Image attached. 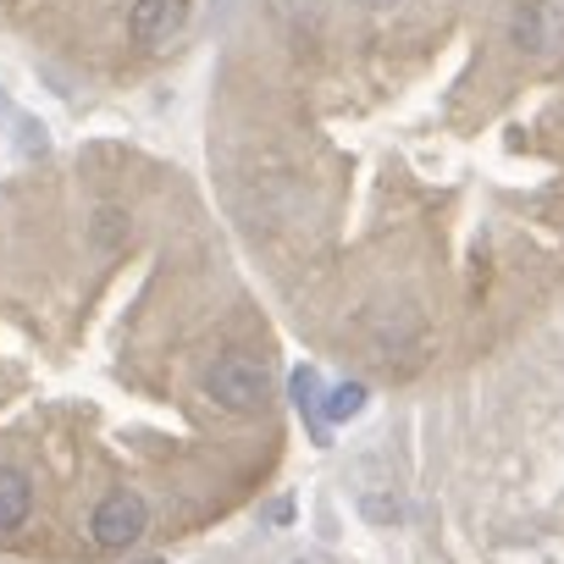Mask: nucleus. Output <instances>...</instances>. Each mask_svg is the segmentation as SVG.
<instances>
[{
  "instance_id": "nucleus-1",
  "label": "nucleus",
  "mask_w": 564,
  "mask_h": 564,
  "mask_svg": "<svg viewBox=\"0 0 564 564\" xmlns=\"http://www.w3.org/2000/svg\"><path fill=\"white\" fill-rule=\"evenodd\" d=\"M205 393L221 410H232V415H260L271 404V366L254 360V355H243V349H232V355H221L205 371Z\"/></svg>"
},
{
  "instance_id": "nucleus-2",
  "label": "nucleus",
  "mask_w": 564,
  "mask_h": 564,
  "mask_svg": "<svg viewBox=\"0 0 564 564\" xmlns=\"http://www.w3.org/2000/svg\"><path fill=\"white\" fill-rule=\"evenodd\" d=\"M144 525H150V509H144V498L128 492V487L106 492V498L95 503V514H89V531H95V547H100V553H128V547L144 536Z\"/></svg>"
},
{
  "instance_id": "nucleus-3",
  "label": "nucleus",
  "mask_w": 564,
  "mask_h": 564,
  "mask_svg": "<svg viewBox=\"0 0 564 564\" xmlns=\"http://www.w3.org/2000/svg\"><path fill=\"white\" fill-rule=\"evenodd\" d=\"M514 45L536 56L564 51V0H525L514 12Z\"/></svg>"
},
{
  "instance_id": "nucleus-4",
  "label": "nucleus",
  "mask_w": 564,
  "mask_h": 564,
  "mask_svg": "<svg viewBox=\"0 0 564 564\" xmlns=\"http://www.w3.org/2000/svg\"><path fill=\"white\" fill-rule=\"evenodd\" d=\"M183 23H188V0H133L128 12V34L139 45H166Z\"/></svg>"
},
{
  "instance_id": "nucleus-5",
  "label": "nucleus",
  "mask_w": 564,
  "mask_h": 564,
  "mask_svg": "<svg viewBox=\"0 0 564 564\" xmlns=\"http://www.w3.org/2000/svg\"><path fill=\"white\" fill-rule=\"evenodd\" d=\"M29 514H34V481H29V470L0 465V536L23 531Z\"/></svg>"
},
{
  "instance_id": "nucleus-6",
  "label": "nucleus",
  "mask_w": 564,
  "mask_h": 564,
  "mask_svg": "<svg viewBox=\"0 0 564 564\" xmlns=\"http://www.w3.org/2000/svg\"><path fill=\"white\" fill-rule=\"evenodd\" d=\"M289 393H294V404H300V415H311V426H316V443L327 448V421H322V371L316 366H300L294 377H289Z\"/></svg>"
},
{
  "instance_id": "nucleus-7",
  "label": "nucleus",
  "mask_w": 564,
  "mask_h": 564,
  "mask_svg": "<svg viewBox=\"0 0 564 564\" xmlns=\"http://www.w3.org/2000/svg\"><path fill=\"white\" fill-rule=\"evenodd\" d=\"M366 404H371V388H366V382H338V388H327V393H322V421H327V432L344 426V421H355V415H366Z\"/></svg>"
},
{
  "instance_id": "nucleus-8",
  "label": "nucleus",
  "mask_w": 564,
  "mask_h": 564,
  "mask_svg": "<svg viewBox=\"0 0 564 564\" xmlns=\"http://www.w3.org/2000/svg\"><path fill=\"white\" fill-rule=\"evenodd\" d=\"M0 111L12 117V128H18V150H23V155H45V150H51V133H45V122L23 117V111H18V106H7V100H0Z\"/></svg>"
},
{
  "instance_id": "nucleus-9",
  "label": "nucleus",
  "mask_w": 564,
  "mask_h": 564,
  "mask_svg": "<svg viewBox=\"0 0 564 564\" xmlns=\"http://www.w3.org/2000/svg\"><path fill=\"white\" fill-rule=\"evenodd\" d=\"M360 514H366L371 525H393V520H404V503H399V492H393V487H388V492L366 487V492H360Z\"/></svg>"
},
{
  "instance_id": "nucleus-10",
  "label": "nucleus",
  "mask_w": 564,
  "mask_h": 564,
  "mask_svg": "<svg viewBox=\"0 0 564 564\" xmlns=\"http://www.w3.org/2000/svg\"><path fill=\"white\" fill-rule=\"evenodd\" d=\"M289 514H294V503H289V498H276V503L265 509V520H271V525H282V520H289Z\"/></svg>"
},
{
  "instance_id": "nucleus-11",
  "label": "nucleus",
  "mask_w": 564,
  "mask_h": 564,
  "mask_svg": "<svg viewBox=\"0 0 564 564\" xmlns=\"http://www.w3.org/2000/svg\"><path fill=\"white\" fill-rule=\"evenodd\" d=\"M133 564H172V558H133Z\"/></svg>"
},
{
  "instance_id": "nucleus-12",
  "label": "nucleus",
  "mask_w": 564,
  "mask_h": 564,
  "mask_svg": "<svg viewBox=\"0 0 564 564\" xmlns=\"http://www.w3.org/2000/svg\"><path fill=\"white\" fill-rule=\"evenodd\" d=\"M366 7H393V0H366Z\"/></svg>"
}]
</instances>
